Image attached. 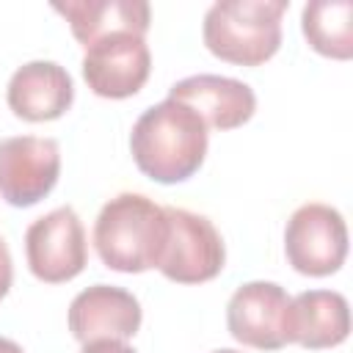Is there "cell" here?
<instances>
[{"instance_id": "ac0fdd59", "label": "cell", "mask_w": 353, "mask_h": 353, "mask_svg": "<svg viewBox=\"0 0 353 353\" xmlns=\"http://www.w3.org/2000/svg\"><path fill=\"white\" fill-rule=\"evenodd\" d=\"M0 353H25L14 339H8V336H0Z\"/></svg>"}, {"instance_id": "9c48e42d", "label": "cell", "mask_w": 353, "mask_h": 353, "mask_svg": "<svg viewBox=\"0 0 353 353\" xmlns=\"http://www.w3.org/2000/svg\"><path fill=\"white\" fill-rule=\"evenodd\" d=\"M152 72V52L143 36L110 33L85 47L83 77L97 97L127 99L143 88Z\"/></svg>"}, {"instance_id": "5b68a950", "label": "cell", "mask_w": 353, "mask_h": 353, "mask_svg": "<svg viewBox=\"0 0 353 353\" xmlns=\"http://www.w3.org/2000/svg\"><path fill=\"white\" fill-rule=\"evenodd\" d=\"M287 262L303 276H331L347 256V226L339 210L331 204L298 207L284 229Z\"/></svg>"}, {"instance_id": "6da1fadb", "label": "cell", "mask_w": 353, "mask_h": 353, "mask_svg": "<svg viewBox=\"0 0 353 353\" xmlns=\"http://www.w3.org/2000/svg\"><path fill=\"white\" fill-rule=\"evenodd\" d=\"M207 124L176 99L146 108L130 135L132 160L149 179L174 185L190 179L207 154Z\"/></svg>"}, {"instance_id": "ba28073f", "label": "cell", "mask_w": 353, "mask_h": 353, "mask_svg": "<svg viewBox=\"0 0 353 353\" xmlns=\"http://www.w3.org/2000/svg\"><path fill=\"white\" fill-rule=\"evenodd\" d=\"M61 149L55 138H0V196L11 207L39 204L58 182Z\"/></svg>"}, {"instance_id": "e0dca14e", "label": "cell", "mask_w": 353, "mask_h": 353, "mask_svg": "<svg viewBox=\"0 0 353 353\" xmlns=\"http://www.w3.org/2000/svg\"><path fill=\"white\" fill-rule=\"evenodd\" d=\"M80 353H135L130 345L124 342H116V339H102V342H88L83 345Z\"/></svg>"}, {"instance_id": "8992f818", "label": "cell", "mask_w": 353, "mask_h": 353, "mask_svg": "<svg viewBox=\"0 0 353 353\" xmlns=\"http://www.w3.org/2000/svg\"><path fill=\"white\" fill-rule=\"evenodd\" d=\"M28 268L39 281L63 284L83 273L88 262L85 229L72 207H55L25 232Z\"/></svg>"}, {"instance_id": "5bb4252c", "label": "cell", "mask_w": 353, "mask_h": 353, "mask_svg": "<svg viewBox=\"0 0 353 353\" xmlns=\"http://www.w3.org/2000/svg\"><path fill=\"white\" fill-rule=\"evenodd\" d=\"M350 334L347 298L334 290H306L292 298L290 342L309 350L336 347Z\"/></svg>"}, {"instance_id": "52a82bcc", "label": "cell", "mask_w": 353, "mask_h": 353, "mask_svg": "<svg viewBox=\"0 0 353 353\" xmlns=\"http://www.w3.org/2000/svg\"><path fill=\"white\" fill-rule=\"evenodd\" d=\"M292 298L276 281H248L234 290L226 303L229 334L256 350H279L290 345Z\"/></svg>"}, {"instance_id": "4fadbf2b", "label": "cell", "mask_w": 353, "mask_h": 353, "mask_svg": "<svg viewBox=\"0 0 353 353\" xmlns=\"http://www.w3.org/2000/svg\"><path fill=\"white\" fill-rule=\"evenodd\" d=\"M52 8L66 17L72 36L88 47L110 33L146 36L152 22V8L143 0H66L52 3Z\"/></svg>"}, {"instance_id": "277c9868", "label": "cell", "mask_w": 353, "mask_h": 353, "mask_svg": "<svg viewBox=\"0 0 353 353\" xmlns=\"http://www.w3.org/2000/svg\"><path fill=\"white\" fill-rule=\"evenodd\" d=\"M165 218L168 240L157 270L176 284H201L215 279L223 270L226 248L212 221L182 207H165Z\"/></svg>"}, {"instance_id": "30bf717a", "label": "cell", "mask_w": 353, "mask_h": 353, "mask_svg": "<svg viewBox=\"0 0 353 353\" xmlns=\"http://www.w3.org/2000/svg\"><path fill=\"white\" fill-rule=\"evenodd\" d=\"M141 328V303L132 292L113 284H94L69 303V331L77 342H124Z\"/></svg>"}, {"instance_id": "3957f363", "label": "cell", "mask_w": 353, "mask_h": 353, "mask_svg": "<svg viewBox=\"0 0 353 353\" xmlns=\"http://www.w3.org/2000/svg\"><path fill=\"white\" fill-rule=\"evenodd\" d=\"M287 0H218L204 14L207 50L237 66H259L281 47V17Z\"/></svg>"}, {"instance_id": "7c38bea8", "label": "cell", "mask_w": 353, "mask_h": 353, "mask_svg": "<svg viewBox=\"0 0 353 353\" xmlns=\"http://www.w3.org/2000/svg\"><path fill=\"white\" fill-rule=\"evenodd\" d=\"M6 99L14 116L25 121H52L72 108L74 83L61 63L30 61L11 74Z\"/></svg>"}, {"instance_id": "8fae6325", "label": "cell", "mask_w": 353, "mask_h": 353, "mask_svg": "<svg viewBox=\"0 0 353 353\" xmlns=\"http://www.w3.org/2000/svg\"><path fill=\"white\" fill-rule=\"evenodd\" d=\"M168 99H176L199 113L207 130L243 127L256 110V94L248 83L221 74H193L168 88Z\"/></svg>"}, {"instance_id": "7a4b0ae2", "label": "cell", "mask_w": 353, "mask_h": 353, "mask_svg": "<svg viewBox=\"0 0 353 353\" xmlns=\"http://www.w3.org/2000/svg\"><path fill=\"white\" fill-rule=\"evenodd\" d=\"M168 240L165 207L143 193L113 196L94 221V248L105 268L143 273L157 268Z\"/></svg>"}, {"instance_id": "2e32d148", "label": "cell", "mask_w": 353, "mask_h": 353, "mask_svg": "<svg viewBox=\"0 0 353 353\" xmlns=\"http://www.w3.org/2000/svg\"><path fill=\"white\" fill-rule=\"evenodd\" d=\"M11 281H14V265H11V251L6 245V240L0 237V301L8 295L11 290Z\"/></svg>"}, {"instance_id": "9a60e30c", "label": "cell", "mask_w": 353, "mask_h": 353, "mask_svg": "<svg viewBox=\"0 0 353 353\" xmlns=\"http://www.w3.org/2000/svg\"><path fill=\"white\" fill-rule=\"evenodd\" d=\"M301 28L312 50L325 58L347 61L353 55V3L312 0L303 6Z\"/></svg>"}, {"instance_id": "d6986e66", "label": "cell", "mask_w": 353, "mask_h": 353, "mask_svg": "<svg viewBox=\"0 0 353 353\" xmlns=\"http://www.w3.org/2000/svg\"><path fill=\"white\" fill-rule=\"evenodd\" d=\"M212 353H240V350H232V347H221V350H212Z\"/></svg>"}]
</instances>
